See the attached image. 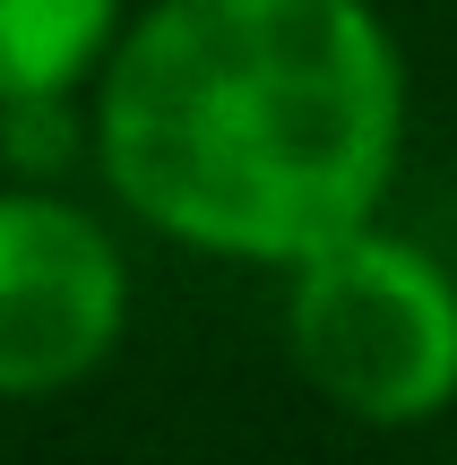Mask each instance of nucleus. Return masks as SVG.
<instances>
[{
	"mask_svg": "<svg viewBox=\"0 0 457 465\" xmlns=\"http://www.w3.org/2000/svg\"><path fill=\"white\" fill-rule=\"evenodd\" d=\"M406 121V52L372 0H147L86 86L121 216L276 276L389 207Z\"/></svg>",
	"mask_w": 457,
	"mask_h": 465,
	"instance_id": "1",
	"label": "nucleus"
},
{
	"mask_svg": "<svg viewBox=\"0 0 457 465\" xmlns=\"http://www.w3.org/2000/svg\"><path fill=\"white\" fill-rule=\"evenodd\" d=\"M130 336V250L52 182H0V405L86 388Z\"/></svg>",
	"mask_w": 457,
	"mask_h": 465,
	"instance_id": "3",
	"label": "nucleus"
},
{
	"mask_svg": "<svg viewBox=\"0 0 457 465\" xmlns=\"http://www.w3.org/2000/svg\"><path fill=\"white\" fill-rule=\"evenodd\" d=\"M121 26H130V0H0V113L86 95Z\"/></svg>",
	"mask_w": 457,
	"mask_h": 465,
	"instance_id": "4",
	"label": "nucleus"
},
{
	"mask_svg": "<svg viewBox=\"0 0 457 465\" xmlns=\"http://www.w3.org/2000/svg\"><path fill=\"white\" fill-rule=\"evenodd\" d=\"M285 353L320 405L372 431L457 405V276L423 242L389 224H354L345 242L285 267Z\"/></svg>",
	"mask_w": 457,
	"mask_h": 465,
	"instance_id": "2",
	"label": "nucleus"
}]
</instances>
